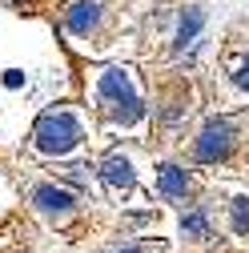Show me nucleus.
Listing matches in <instances>:
<instances>
[{
  "mask_svg": "<svg viewBox=\"0 0 249 253\" xmlns=\"http://www.w3.org/2000/svg\"><path fill=\"white\" fill-rule=\"evenodd\" d=\"M33 205L44 213V217H52V221H60V217H69L73 209H77V197L69 193V189H60V185H52V181H41L37 189H33Z\"/></svg>",
  "mask_w": 249,
  "mask_h": 253,
  "instance_id": "5",
  "label": "nucleus"
},
{
  "mask_svg": "<svg viewBox=\"0 0 249 253\" xmlns=\"http://www.w3.org/2000/svg\"><path fill=\"white\" fill-rule=\"evenodd\" d=\"M97 101H101V113L113 125H121V129L145 121V101H141V92L133 88L129 69H117V65L101 69V77H97Z\"/></svg>",
  "mask_w": 249,
  "mask_h": 253,
  "instance_id": "1",
  "label": "nucleus"
},
{
  "mask_svg": "<svg viewBox=\"0 0 249 253\" xmlns=\"http://www.w3.org/2000/svg\"><path fill=\"white\" fill-rule=\"evenodd\" d=\"M81 141H84V129H81L77 113H69V109H48L33 125V145L44 157H69Z\"/></svg>",
  "mask_w": 249,
  "mask_h": 253,
  "instance_id": "2",
  "label": "nucleus"
},
{
  "mask_svg": "<svg viewBox=\"0 0 249 253\" xmlns=\"http://www.w3.org/2000/svg\"><path fill=\"white\" fill-rule=\"evenodd\" d=\"M181 233H185V237H205V233H209V217H205L201 209L185 213V217H181Z\"/></svg>",
  "mask_w": 249,
  "mask_h": 253,
  "instance_id": "9",
  "label": "nucleus"
},
{
  "mask_svg": "<svg viewBox=\"0 0 249 253\" xmlns=\"http://www.w3.org/2000/svg\"><path fill=\"white\" fill-rule=\"evenodd\" d=\"M117 253H141V249H137V245H124V249H117Z\"/></svg>",
  "mask_w": 249,
  "mask_h": 253,
  "instance_id": "12",
  "label": "nucleus"
},
{
  "mask_svg": "<svg viewBox=\"0 0 249 253\" xmlns=\"http://www.w3.org/2000/svg\"><path fill=\"white\" fill-rule=\"evenodd\" d=\"M101 20H105V4H101V0H73V4L60 12L65 33L77 37V41H88V37L101 28Z\"/></svg>",
  "mask_w": 249,
  "mask_h": 253,
  "instance_id": "4",
  "label": "nucleus"
},
{
  "mask_svg": "<svg viewBox=\"0 0 249 253\" xmlns=\"http://www.w3.org/2000/svg\"><path fill=\"white\" fill-rule=\"evenodd\" d=\"M233 233H249V197H233Z\"/></svg>",
  "mask_w": 249,
  "mask_h": 253,
  "instance_id": "10",
  "label": "nucleus"
},
{
  "mask_svg": "<svg viewBox=\"0 0 249 253\" xmlns=\"http://www.w3.org/2000/svg\"><path fill=\"white\" fill-rule=\"evenodd\" d=\"M157 189H161V197H185L189 193V173L181 165H173V161H165L157 169Z\"/></svg>",
  "mask_w": 249,
  "mask_h": 253,
  "instance_id": "8",
  "label": "nucleus"
},
{
  "mask_svg": "<svg viewBox=\"0 0 249 253\" xmlns=\"http://www.w3.org/2000/svg\"><path fill=\"white\" fill-rule=\"evenodd\" d=\"M233 84H237L241 92H249V56H245L241 65H237V73H233Z\"/></svg>",
  "mask_w": 249,
  "mask_h": 253,
  "instance_id": "11",
  "label": "nucleus"
},
{
  "mask_svg": "<svg viewBox=\"0 0 249 253\" xmlns=\"http://www.w3.org/2000/svg\"><path fill=\"white\" fill-rule=\"evenodd\" d=\"M233 145H237L233 125H229L225 117H209V121L201 125L197 141H193V157L205 161V165H213V161H225V157L233 153Z\"/></svg>",
  "mask_w": 249,
  "mask_h": 253,
  "instance_id": "3",
  "label": "nucleus"
},
{
  "mask_svg": "<svg viewBox=\"0 0 249 253\" xmlns=\"http://www.w3.org/2000/svg\"><path fill=\"white\" fill-rule=\"evenodd\" d=\"M101 181L109 189H133L137 185V169L129 157H121V153H109L105 161H101Z\"/></svg>",
  "mask_w": 249,
  "mask_h": 253,
  "instance_id": "7",
  "label": "nucleus"
},
{
  "mask_svg": "<svg viewBox=\"0 0 249 253\" xmlns=\"http://www.w3.org/2000/svg\"><path fill=\"white\" fill-rule=\"evenodd\" d=\"M205 8L201 4H189L181 12V20H177V37H173V48L177 52H185V48H193L197 44V37H201V28H205Z\"/></svg>",
  "mask_w": 249,
  "mask_h": 253,
  "instance_id": "6",
  "label": "nucleus"
}]
</instances>
